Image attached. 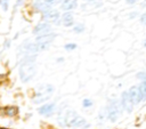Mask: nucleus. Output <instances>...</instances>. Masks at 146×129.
<instances>
[{
    "instance_id": "14",
    "label": "nucleus",
    "mask_w": 146,
    "mask_h": 129,
    "mask_svg": "<svg viewBox=\"0 0 146 129\" xmlns=\"http://www.w3.org/2000/svg\"><path fill=\"white\" fill-rule=\"evenodd\" d=\"M5 113L8 116H14V115H16L18 113V108L16 106H8V107H6Z\"/></svg>"
},
{
    "instance_id": "18",
    "label": "nucleus",
    "mask_w": 146,
    "mask_h": 129,
    "mask_svg": "<svg viewBox=\"0 0 146 129\" xmlns=\"http://www.w3.org/2000/svg\"><path fill=\"white\" fill-rule=\"evenodd\" d=\"M83 29H84V27H83V25L79 24V25H76V26L74 27V31H75V32H82V31H83Z\"/></svg>"
},
{
    "instance_id": "9",
    "label": "nucleus",
    "mask_w": 146,
    "mask_h": 129,
    "mask_svg": "<svg viewBox=\"0 0 146 129\" xmlns=\"http://www.w3.org/2000/svg\"><path fill=\"white\" fill-rule=\"evenodd\" d=\"M49 31H50V26H49L48 24H46V23H40V24H38V25L35 26V29L33 30V33L41 35V34L48 33Z\"/></svg>"
},
{
    "instance_id": "11",
    "label": "nucleus",
    "mask_w": 146,
    "mask_h": 129,
    "mask_svg": "<svg viewBox=\"0 0 146 129\" xmlns=\"http://www.w3.org/2000/svg\"><path fill=\"white\" fill-rule=\"evenodd\" d=\"M34 8H35L36 10H39V11L44 13V11H47V10L50 9V5L46 3L43 0H36V1L34 2Z\"/></svg>"
},
{
    "instance_id": "16",
    "label": "nucleus",
    "mask_w": 146,
    "mask_h": 129,
    "mask_svg": "<svg viewBox=\"0 0 146 129\" xmlns=\"http://www.w3.org/2000/svg\"><path fill=\"white\" fill-rule=\"evenodd\" d=\"M8 1L9 0H0V5L2 6V9L3 10H7L8 9Z\"/></svg>"
},
{
    "instance_id": "1",
    "label": "nucleus",
    "mask_w": 146,
    "mask_h": 129,
    "mask_svg": "<svg viewBox=\"0 0 146 129\" xmlns=\"http://www.w3.org/2000/svg\"><path fill=\"white\" fill-rule=\"evenodd\" d=\"M34 59H35V56L30 55V56H26L22 61V64H21V67H19V76H21V80L23 82L30 81L35 75L36 67H35Z\"/></svg>"
},
{
    "instance_id": "23",
    "label": "nucleus",
    "mask_w": 146,
    "mask_h": 129,
    "mask_svg": "<svg viewBox=\"0 0 146 129\" xmlns=\"http://www.w3.org/2000/svg\"><path fill=\"white\" fill-rule=\"evenodd\" d=\"M0 129H9V128H0Z\"/></svg>"
},
{
    "instance_id": "7",
    "label": "nucleus",
    "mask_w": 146,
    "mask_h": 129,
    "mask_svg": "<svg viewBox=\"0 0 146 129\" xmlns=\"http://www.w3.org/2000/svg\"><path fill=\"white\" fill-rule=\"evenodd\" d=\"M56 34L54 33H46V34H41L36 38V43H46L49 45L54 39H55Z\"/></svg>"
},
{
    "instance_id": "10",
    "label": "nucleus",
    "mask_w": 146,
    "mask_h": 129,
    "mask_svg": "<svg viewBox=\"0 0 146 129\" xmlns=\"http://www.w3.org/2000/svg\"><path fill=\"white\" fill-rule=\"evenodd\" d=\"M55 111V104H46L39 108V113L42 115H51Z\"/></svg>"
},
{
    "instance_id": "4",
    "label": "nucleus",
    "mask_w": 146,
    "mask_h": 129,
    "mask_svg": "<svg viewBox=\"0 0 146 129\" xmlns=\"http://www.w3.org/2000/svg\"><path fill=\"white\" fill-rule=\"evenodd\" d=\"M120 115V111H119V104L116 100H113L110 106H108V119L111 121H116V119Z\"/></svg>"
},
{
    "instance_id": "22",
    "label": "nucleus",
    "mask_w": 146,
    "mask_h": 129,
    "mask_svg": "<svg viewBox=\"0 0 146 129\" xmlns=\"http://www.w3.org/2000/svg\"><path fill=\"white\" fill-rule=\"evenodd\" d=\"M127 2H128V3H135L136 0H127Z\"/></svg>"
},
{
    "instance_id": "20",
    "label": "nucleus",
    "mask_w": 146,
    "mask_h": 129,
    "mask_svg": "<svg viewBox=\"0 0 146 129\" xmlns=\"http://www.w3.org/2000/svg\"><path fill=\"white\" fill-rule=\"evenodd\" d=\"M91 104H92V103H91V100H89V99H84V100H83V106H84V107L91 106Z\"/></svg>"
},
{
    "instance_id": "21",
    "label": "nucleus",
    "mask_w": 146,
    "mask_h": 129,
    "mask_svg": "<svg viewBox=\"0 0 146 129\" xmlns=\"http://www.w3.org/2000/svg\"><path fill=\"white\" fill-rule=\"evenodd\" d=\"M43 1H44L46 3H48V5H50V6H51L52 3H55V1H56V0H43Z\"/></svg>"
},
{
    "instance_id": "19",
    "label": "nucleus",
    "mask_w": 146,
    "mask_h": 129,
    "mask_svg": "<svg viewBox=\"0 0 146 129\" xmlns=\"http://www.w3.org/2000/svg\"><path fill=\"white\" fill-rule=\"evenodd\" d=\"M75 47H76V45H75V43H68V45H66V46H65V49L71 50V49H74Z\"/></svg>"
},
{
    "instance_id": "24",
    "label": "nucleus",
    "mask_w": 146,
    "mask_h": 129,
    "mask_svg": "<svg viewBox=\"0 0 146 129\" xmlns=\"http://www.w3.org/2000/svg\"><path fill=\"white\" fill-rule=\"evenodd\" d=\"M145 47H146V41H145Z\"/></svg>"
},
{
    "instance_id": "5",
    "label": "nucleus",
    "mask_w": 146,
    "mask_h": 129,
    "mask_svg": "<svg viewBox=\"0 0 146 129\" xmlns=\"http://www.w3.org/2000/svg\"><path fill=\"white\" fill-rule=\"evenodd\" d=\"M121 102H122L123 108H124L127 112H131V111H132L133 103H132V100H131L130 95H129L128 91H124V92L122 94V99H121Z\"/></svg>"
},
{
    "instance_id": "13",
    "label": "nucleus",
    "mask_w": 146,
    "mask_h": 129,
    "mask_svg": "<svg viewBox=\"0 0 146 129\" xmlns=\"http://www.w3.org/2000/svg\"><path fill=\"white\" fill-rule=\"evenodd\" d=\"M63 24L65 26H71L73 24V15L71 13H65L63 15Z\"/></svg>"
},
{
    "instance_id": "17",
    "label": "nucleus",
    "mask_w": 146,
    "mask_h": 129,
    "mask_svg": "<svg viewBox=\"0 0 146 129\" xmlns=\"http://www.w3.org/2000/svg\"><path fill=\"white\" fill-rule=\"evenodd\" d=\"M137 78L140 79V80H144L146 81V72H141V73H138L137 74Z\"/></svg>"
},
{
    "instance_id": "8",
    "label": "nucleus",
    "mask_w": 146,
    "mask_h": 129,
    "mask_svg": "<svg viewBox=\"0 0 146 129\" xmlns=\"http://www.w3.org/2000/svg\"><path fill=\"white\" fill-rule=\"evenodd\" d=\"M59 14L57 10H54V9H49L47 11L43 13V19L44 21H49V22H55L57 21Z\"/></svg>"
},
{
    "instance_id": "2",
    "label": "nucleus",
    "mask_w": 146,
    "mask_h": 129,
    "mask_svg": "<svg viewBox=\"0 0 146 129\" xmlns=\"http://www.w3.org/2000/svg\"><path fill=\"white\" fill-rule=\"evenodd\" d=\"M62 124L66 126V127H80V126H83L86 123V121L80 118L74 111H71V110H67L63 116V121H60Z\"/></svg>"
},
{
    "instance_id": "3",
    "label": "nucleus",
    "mask_w": 146,
    "mask_h": 129,
    "mask_svg": "<svg viewBox=\"0 0 146 129\" xmlns=\"http://www.w3.org/2000/svg\"><path fill=\"white\" fill-rule=\"evenodd\" d=\"M54 92V87L50 86V84H42L40 86L38 89H36V92H35V96H34V103L39 104V103H42L44 100H47L51 94Z\"/></svg>"
},
{
    "instance_id": "12",
    "label": "nucleus",
    "mask_w": 146,
    "mask_h": 129,
    "mask_svg": "<svg viewBox=\"0 0 146 129\" xmlns=\"http://www.w3.org/2000/svg\"><path fill=\"white\" fill-rule=\"evenodd\" d=\"M76 6H78L76 0H65L62 3V9L63 10H72L74 8H76Z\"/></svg>"
},
{
    "instance_id": "6",
    "label": "nucleus",
    "mask_w": 146,
    "mask_h": 129,
    "mask_svg": "<svg viewBox=\"0 0 146 129\" xmlns=\"http://www.w3.org/2000/svg\"><path fill=\"white\" fill-rule=\"evenodd\" d=\"M128 92H129L130 98H131V100H132L133 104H138L141 100V96H140V91H139L138 87H136V86L131 87Z\"/></svg>"
},
{
    "instance_id": "15",
    "label": "nucleus",
    "mask_w": 146,
    "mask_h": 129,
    "mask_svg": "<svg viewBox=\"0 0 146 129\" xmlns=\"http://www.w3.org/2000/svg\"><path fill=\"white\" fill-rule=\"evenodd\" d=\"M139 91H140V96H141V99H146V81H143L139 87H138Z\"/></svg>"
}]
</instances>
